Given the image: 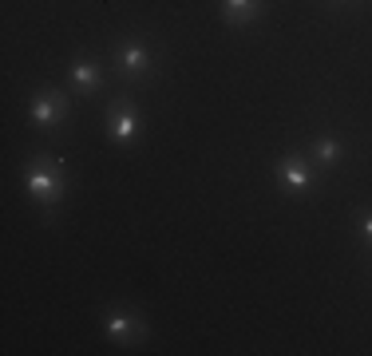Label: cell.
<instances>
[{
	"label": "cell",
	"instance_id": "cell-7",
	"mask_svg": "<svg viewBox=\"0 0 372 356\" xmlns=\"http://www.w3.org/2000/svg\"><path fill=\"white\" fill-rule=\"evenodd\" d=\"M76 83H80V87H96V83H99V71L91 64H76Z\"/></svg>",
	"mask_w": 372,
	"mask_h": 356
},
{
	"label": "cell",
	"instance_id": "cell-6",
	"mask_svg": "<svg viewBox=\"0 0 372 356\" xmlns=\"http://www.w3.org/2000/svg\"><path fill=\"white\" fill-rule=\"evenodd\" d=\"M285 182L293 190H301V186H309V170H301L297 162H285Z\"/></svg>",
	"mask_w": 372,
	"mask_h": 356
},
{
	"label": "cell",
	"instance_id": "cell-2",
	"mask_svg": "<svg viewBox=\"0 0 372 356\" xmlns=\"http://www.w3.org/2000/svg\"><path fill=\"white\" fill-rule=\"evenodd\" d=\"M60 111H64L60 99H40V103L32 107V119L36 123H52V119H60Z\"/></svg>",
	"mask_w": 372,
	"mask_h": 356
},
{
	"label": "cell",
	"instance_id": "cell-10",
	"mask_svg": "<svg viewBox=\"0 0 372 356\" xmlns=\"http://www.w3.org/2000/svg\"><path fill=\"white\" fill-rule=\"evenodd\" d=\"M364 234L372 238V214H364Z\"/></svg>",
	"mask_w": 372,
	"mask_h": 356
},
{
	"label": "cell",
	"instance_id": "cell-1",
	"mask_svg": "<svg viewBox=\"0 0 372 356\" xmlns=\"http://www.w3.org/2000/svg\"><path fill=\"white\" fill-rule=\"evenodd\" d=\"M28 190H32L36 198H44V202H56L64 186H60V178H56V175H44V170H36V175L28 178Z\"/></svg>",
	"mask_w": 372,
	"mask_h": 356
},
{
	"label": "cell",
	"instance_id": "cell-8",
	"mask_svg": "<svg viewBox=\"0 0 372 356\" xmlns=\"http://www.w3.org/2000/svg\"><path fill=\"white\" fill-rule=\"evenodd\" d=\"M111 337H131V321H127V313H111Z\"/></svg>",
	"mask_w": 372,
	"mask_h": 356
},
{
	"label": "cell",
	"instance_id": "cell-9",
	"mask_svg": "<svg viewBox=\"0 0 372 356\" xmlns=\"http://www.w3.org/2000/svg\"><path fill=\"white\" fill-rule=\"evenodd\" d=\"M337 155H340V143H321L317 146V159L321 162H337Z\"/></svg>",
	"mask_w": 372,
	"mask_h": 356
},
{
	"label": "cell",
	"instance_id": "cell-3",
	"mask_svg": "<svg viewBox=\"0 0 372 356\" xmlns=\"http://www.w3.org/2000/svg\"><path fill=\"white\" fill-rule=\"evenodd\" d=\"M135 135V119L127 111H111V139H131Z\"/></svg>",
	"mask_w": 372,
	"mask_h": 356
},
{
	"label": "cell",
	"instance_id": "cell-5",
	"mask_svg": "<svg viewBox=\"0 0 372 356\" xmlns=\"http://www.w3.org/2000/svg\"><path fill=\"white\" fill-rule=\"evenodd\" d=\"M226 12L234 20H250L258 12V0H226Z\"/></svg>",
	"mask_w": 372,
	"mask_h": 356
},
{
	"label": "cell",
	"instance_id": "cell-4",
	"mask_svg": "<svg viewBox=\"0 0 372 356\" xmlns=\"http://www.w3.org/2000/svg\"><path fill=\"white\" fill-rule=\"evenodd\" d=\"M119 60H123V67H127V71H143V67H146V52L139 48V44H131V48H123V56H119Z\"/></svg>",
	"mask_w": 372,
	"mask_h": 356
}]
</instances>
